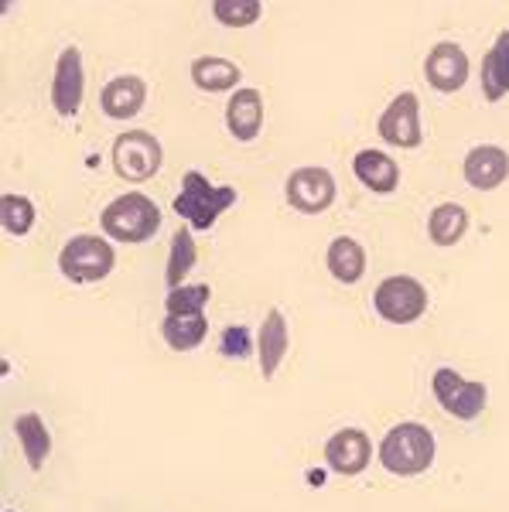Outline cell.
I'll return each instance as SVG.
<instances>
[{
    "label": "cell",
    "instance_id": "1",
    "mask_svg": "<svg viewBox=\"0 0 509 512\" xmlns=\"http://www.w3.org/2000/svg\"><path fill=\"white\" fill-rule=\"evenodd\" d=\"M438 458V441L421 420H400L380 441V465L397 478L424 475Z\"/></svg>",
    "mask_w": 509,
    "mask_h": 512
},
{
    "label": "cell",
    "instance_id": "2",
    "mask_svg": "<svg viewBox=\"0 0 509 512\" xmlns=\"http://www.w3.org/2000/svg\"><path fill=\"white\" fill-rule=\"evenodd\" d=\"M100 226H103V236L113 239V243L137 246V243H147V239L158 236L161 209L151 195L123 192L100 212Z\"/></svg>",
    "mask_w": 509,
    "mask_h": 512
},
{
    "label": "cell",
    "instance_id": "3",
    "mask_svg": "<svg viewBox=\"0 0 509 512\" xmlns=\"http://www.w3.org/2000/svg\"><path fill=\"white\" fill-rule=\"evenodd\" d=\"M236 205V188L233 185H212L202 171H185L182 192L175 195V212L185 219V226L192 229H212L219 216H226Z\"/></svg>",
    "mask_w": 509,
    "mask_h": 512
},
{
    "label": "cell",
    "instance_id": "4",
    "mask_svg": "<svg viewBox=\"0 0 509 512\" xmlns=\"http://www.w3.org/2000/svg\"><path fill=\"white\" fill-rule=\"evenodd\" d=\"M113 267H117V250L106 236L79 233L59 250V270L72 284H100L113 274Z\"/></svg>",
    "mask_w": 509,
    "mask_h": 512
},
{
    "label": "cell",
    "instance_id": "5",
    "mask_svg": "<svg viewBox=\"0 0 509 512\" xmlns=\"http://www.w3.org/2000/svg\"><path fill=\"white\" fill-rule=\"evenodd\" d=\"M110 164L127 185H144L161 171L164 147L151 130H123L110 147Z\"/></svg>",
    "mask_w": 509,
    "mask_h": 512
},
{
    "label": "cell",
    "instance_id": "6",
    "mask_svg": "<svg viewBox=\"0 0 509 512\" xmlns=\"http://www.w3.org/2000/svg\"><path fill=\"white\" fill-rule=\"evenodd\" d=\"M431 393L448 417L465 420V424L482 417V410L489 407V386L482 379H465L451 366H441L431 373Z\"/></svg>",
    "mask_w": 509,
    "mask_h": 512
},
{
    "label": "cell",
    "instance_id": "7",
    "mask_svg": "<svg viewBox=\"0 0 509 512\" xmlns=\"http://www.w3.org/2000/svg\"><path fill=\"white\" fill-rule=\"evenodd\" d=\"M428 304H431L428 287L407 274H393L387 280H380V287L373 291L376 315L390 321V325H414V321L428 315Z\"/></svg>",
    "mask_w": 509,
    "mask_h": 512
},
{
    "label": "cell",
    "instance_id": "8",
    "mask_svg": "<svg viewBox=\"0 0 509 512\" xmlns=\"http://www.w3.org/2000/svg\"><path fill=\"white\" fill-rule=\"evenodd\" d=\"M335 175L318 164H305V168H294L284 181V202L291 205L298 216H322L335 205Z\"/></svg>",
    "mask_w": 509,
    "mask_h": 512
},
{
    "label": "cell",
    "instance_id": "9",
    "mask_svg": "<svg viewBox=\"0 0 509 512\" xmlns=\"http://www.w3.org/2000/svg\"><path fill=\"white\" fill-rule=\"evenodd\" d=\"M376 130L390 147H400V151H414V147L424 144L421 99H417L414 89H404V93L390 99V106L376 120Z\"/></svg>",
    "mask_w": 509,
    "mask_h": 512
},
{
    "label": "cell",
    "instance_id": "10",
    "mask_svg": "<svg viewBox=\"0 0 509 512\" xmlns=\"http://www.w3.org/2000/svg\"><path fill=\"white\" fill-rule=\"evenodd\" d=\"M86 99V65L76 45H65L52 69V106L65 120H72L82 110Z\"/></svg>",
    "mask_w": 509,
    "mask_h": 512
},
{
    "label": "cell",
    "instance_id": "11",
    "mask_svg": "<svg viewBox=\"0 0 509 512\" xmlns=\"http://www.w3.org/2000/svg\"><path fill=\"white\" fill-rule=\"evenodd\" d=\"M469 55H465V48L458 45V41H438V45L431 48L428 55H424V79H428V86L434 93H458V89H465V82H469Z\"/></svg>",
    "mask_w": 509,
    "mask_h": 512
},
{
    "label": "cell",
    "instance_id": "12",
    "mask_svg": "<svg viewBox=\"0 0 509 512\" xmlns=\"http://www.w3.org/2000/svg\"><path fill=\"white\" fill-rule=\"evenodd\" d=\"M325 465L342 478H356L373 465V441L363 427H342L325 441Z\"/></svg>",
    "mask_w": 509,
    "mask_h": 512
},
{
    "label": "cell",
    "instance_id": "13",
    "mask_svg": "<svg viewBox=\"0 0 509 512\" xmlns=\"http://www.w3.org/2000/svg\"><path fill=\"white\" fill-rule=\"evenodd\" d=\"M462 178L475 192H496L509 178V151L499 144H475L462 161Z\"/></svg>",
    "mask_w": 509,
    "mask_h": 512
},
{
    "label": "cell",
    "instance_id": "14",
    "mask_svg": "<svg viewBox=\"0 0 509 512\" xmlns=\"http://www.w3.org/2000/svg\"><path fill=\"white\" fill-rule=\"evenodd\" d=\"M267 120V106H264V93L250 86H240L226 103V127L240 144H253L264 130Z\"/></svg>",
    "mask_w": 509,
    "mask_h": 512
},
{
    "label": "cell",
    "instance_id": "15",
    "mask_svg": "<svg viewBox=\"0 0 509 512\" xmlns=\"http://www.w3.org/2000/svg\"><path fill=\"white\" fill-rule=\"evenodd\" d=\"M352 175L373 195H393L400 188V164L387 151H380V147H363L352 158Z\"/></svg>",
    "mask_w": 509,
    "mask_h": 512
},
{
    "label": "cell",
    "instance_id": "16",
    "mask_svg": "<svg viewBox=\"0 0 509 512\" xmlns=\"http://www.w3.org/2000/svg\"><path fill=\"white\" fill-rule=\"evenodd\" d=\"M291 349V325H287L281 308H270L264 325L257 332V359H260V376L274 379L277 369H281L284 355Z\"/></svg>",
    "mask_w": 509,
    "mask_h": 512
},
{
    "label": "cell",
    "instance_id": "17",
    "mask_svg": "<svg viewBox=\"0 0 509 512\" xmlns=\"http://www.w3.org/2000/svg\"><path fill=\"white\" fill-rule=\"evenodd\" d=\"M147 103V82L141 76H117L103 86L100 110L110 120H134Z\"/></svg>",
    "mask_w": 509,
    "mask_h": 512
},
{
    "label": "cell",
    "instance_id": "18",
    "mask_svg": "<svg viewBox=\"0 0 509 512\" xmlns=\"http://www.w3.org/2000/svg\"><path fill=\"white\" fill-rule=\"evenodd\" d=\"M192 82L202 93H236L243 82V69L223 55H199L192 62Z\"/></svg>",
    "mask_w": 509,
    "mask_h": 512
},
{
    "label": "cell",
    "instance_id": "19",
    "mask_svg": "<svg viewBox=\"0 0 509 512\" xmlns=\"http://www.w3.org/2000/svg\"><path fill=\"white\" fill-rule=\"evenodd\" d=\"M479 82H482V96L489 103H499V99L509 96V28L499 31L496 41L489 45V52L482 55Z\"/></svg>",
    "mask_w": 509,
    "mask_h": 512
},
{
    "label": "cell",
    "instance_id": "20",
    "mask_svg": "<svg viewBox=\"0 0 509 512\" xmlns=\"http://www.w3.org/2000/svg\"><path fill=\"white\" fill-rule=\"evenodd\" d=\"M325 267L339 284H359L366 274V250L359 239L352 236H335L325 250Z\"/></svg>",
    "mask_w": 509,
    "mask_h": 512
},
{
    "label": "cell",
    "instance_id": "21",
    "mask_svg": "<svg viewBox=\"0 0 509 512\" xmlns=\"http://www.w3.org/2000/svg\"><path fill=\"white\" fill-rule=\"evenodd\" d=\"M14 434H18V444L24 451V461H28L31 472H41L48 461V454H52V431H48L45 417L41 414H21L14 420Z\"/></svg>",
    "mask_w": 509,
    "mask_h": 512
},
{
    "label": "cell",
    "instance_id": "22",
    "mask_svg": "<svg viewBox=\"0 0 509 512\" xmlns=\"http://www.w3.org/2000/svg\"><path fill=\"white\" fill-rule=\"evenodd\" d=\"M469 209L458 202H441L431 209L428 216V236L434 246H455L462 243V236L469 233Z\"/></svg>",
    "mask_w": 509,
    "mask_h": 512
},
{
    "label": "cell",
    "instance_id": "23",
    "mask_svg": "<svg viewBox=\"0 0 509 512\" xmlns=\"http://www.w3.org/2000/svg\"><path fill=\"white\" fill-rule=\"evenodd\" d=\"M161 338L175 352H195L209 338V318L205 315H164Z\"/></svg>",
    "mask_w": 509,
    "mask_h": 512
},
{
    "label": "cell",
    "instance_id": "24",
    "mask_svg": "<svg viewBox=\"0 0 509 512\" xmlns=\"http://www.w3.org/2000/svg\"><path fill=\"white\" fill-rule=\"evenodd\" d=\"M199 263V246H195L192 226H182L175 236H171V250H168V267H164V284L168 291L182 287L188 280V270Z\"/></svg>",
    "mask_w": 509,
    "mask_h": 512
},
{
    "label": "cell",
    "instance_id": "25",
    "mask_svg": "<svg viewBox=\"0 0 509 512\" xmlns=\"http://www.w3.org/2000/svg\"><path fill=\"white\" fill-rule=\"evenodd\" d=\"M35 202L28 195L18 192H4L0 195V226H4L7 236H28L35 229Z\"/></svg>",
    "mask_w": 509,
    "mask_h": 512
},
{
    "label": "cell",
    "instance_id": "26",
    "mask_svg": "<svg viewBox=\"0 0 509 512\" xmlns=\"http://www.w3.org/2000/svg\"><path fill=\"white\" fill-rule=\"evenodd\" d=\"M209 297H212L209 284H182L164 297V315H205Z\"/></svg>",
    "mask_w": 509,
    "mask_h": 512
},
{
    "label": "cell",
    "instance_id": "27",
    "mask_svg": "<svg viewBox=\"0 0 509 512\" xmlns=\"http://www.w3.org/2000/svg\"><path fill=\"white\" fill-rule=\"evenodd\" d=\"M260 14H264L260 0H216L212 4V18L223 28H250L260 21Z\"/></svg>",
    "mask_w": 509,
    "mask_h": 512
},
{
    "label": "cell",
    "instance_id": "28",
    "mask_svg": "<svg viewBox=\"0 0 509 512\" xmlns=\"http://www.w3.org/2000/svg\"><path fill=\"white\" fill-rule=\"evenodd\" d=\"M219 349L226 359H246V355H257V338L246 332V325H229L219 338Z\"/></svg>",
    "mask_w": 509,
    "mask_h": 512
},
{
    "label": "cell",
    "instance_id": "29",
    "mask_svg": "<svg viewBox=\"0 0 509 512\" xmlns=\"http://www.w3.org/2000/svg\"><path fill=\"white\" fill-rule=\"evenodd\" d=\"M7 512H14V509H7Z\"/></svg>",
    "mask_w": 509,
    "mask_h": 512
}]
</instances>
